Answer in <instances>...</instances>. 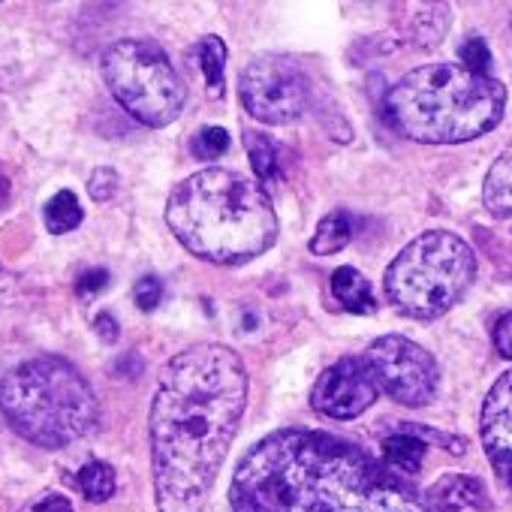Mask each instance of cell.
<instances>
[{
  "label": "cell",
  "mask_w": 512,
  "mask_h": 512,
  "mask_svg": "<svg viewBox=\"0 0 512 512\" xmlns=\"http://www.w3.org/2000/svg\"><path fill=\"white\" fill-rule=\"evenodd\" d=\"M247 407L235 350L196 344L160 371L148 431L157 512H202Z\"/></svg>",
  "instance_id": "6da1fadb"
},
{
  "label": "cell",
  "mask_w": 512,
  "mask_h": 512,
  "mask_svg": "<svg viewBox=\"0 0 512 512\" xmlns=\"http://www.w3.org/2000/svg\"><path fill=\"white\" fill-rule=\"evenodd\" d=\"M232 512H437L365 449L305 428L253 443L238 461Z\"/></svg>",
  "instance_id": "7a4b0ae2"
},
{
  "label": "cell",
  "mask_w": 512,
  "mask_h": 512,
  "mask_svg": "<svg viewBox=\"0 0 512 512\" xmlns=\"http://www.w3.org/2000/svg\"><path fill=\"white\" fill-rule=\"evenodd\" d=\"M166 223L193 256L217 266L247 263L278 238L269 193L232 169H202L175 184Z\"/></svg>",
  "instance_id": "3957f363"
},
{
  "label": "cell",
  "mask_w": 512,
  "mask_h": 512,
  "mask_svg": "<svg viewBox=\"0 0 512 512\" xmlns=\"http://www.w3.org/2000/svg\"><path fill=\"white\" fill-rule=\"evenodd\" d=\"M506 88L461 64H428L407 73L386 94L389 124L428 145H455L485 136L503 121Z\"/></svg>",
  "instance_id": "277c9868"
},
{
  "label": "cell",
  "mask_w": 512,
  "mask_h": 512,
  "mask_svg": "<svg viewBox=\"0 0 512 512\" xmlns=\"http://www.w3.org/2000/svg\"><path fill=\"white\" fill-rule=\"evenodd\" d=\"M0 413L28 443L64 449L94 431L100 407L82 371L46 353L0 377Z\"/></svg>",
  "instance_id": "5b68a950"
},
{
  "label": "cell",
  "mask_w": 512,
  "mask_h": 512,
  "mask_svg": "<svg viewBox=\"0 0 512 512\" xmlns=\"http://www.w3.org/2000/svg\"><path fill=\"white\" fill-rule=\"evenodd\" d=\"M476 278V256L467 241L455 232L431 229L413 238L386 269L383 287L389 302L413 317L434 320L443 317Z\"/></svg>",
  "instance_id": "8992f818"
},
{
  "label": "cell",
  "mask_w": 512,
  "mask_h": 512,
  "mask_svg": "<svg viewBox=\"0 0 512 512\" xmlns=\"http://www.w3.org/2000/svg\"><path fill=\"white\" fill-rule=\"evenodd\" d=\"M100 70L112 97L139 124L157 130L181 115L187 88L154 40L127 37L112 43L100 58Z\"/></svg>",
  "instance_id": "52a82bcc"
},
{
  "label": "cell",
  "mask_w": 512,
  "mask_h": 512,
  "mask_svg": "<svg viewBox=\"0 0 512 512\" xmlns=\"http://www.w3.org/2000/svg\"><path fill=\"white\" fill-rule=\"evenodd\" d=\"M311 85L290 58H256L241 73V103L263 124H293L305 115Z\"/></svg>",
  "instance_id": "ba28073f"
},
{
  "label": "cell",
  "mask_w": 512,
  "mask_h": 512,
  "mask_svg": "<svg viewBox=\"0 0 512 512\" xmlns=\"http://www.w3.org/2000/svg\"><path fill=\"white\" fill-rule=\"evenodd\" d=\"M377 386L404 407H425L440 383L434 356L404 335H383L365 353Z\"/></svg>",
  "instance_id": "9c48e42d"
},
{
  "label": "cell",
  "mask_w": 512,
  "mask_h": 512,
  "mask_svg": "<svg viewBox=\"0 0 512 512\" xmlns=\"http://www.w3.org/2000/svg\"><path fill=\"white\" fill-rule=\"evenodd\" d=\"M377 380L365 356H347L326 368L317 377V386L311 392L314 410L326 413L329 419H356L365 413L377 398Z\"/></svg>",
  "instance_id": "30bf717a"
},
{
  "label": "cell",
  "mask_w": 512,
  "mask_h": 512,
  "mask_svg": "<svg viewBox=\"0 0 512 512\" xmlns=\"http://www.w3.org/2000/svg\"><path fill=\"white\" fill-rule=\"evenodd\" d=\"M482 446L485 455L500 476V482L512 491V368L500 374L482 404Z\"/></svg>",
  "instance_id": "8fae6325"
},
{
  "label": "cell",
  "mask_w": 512,
  "mask_h": 512,
  "mask_svg": "<svg viewBox=\"0 0 512 512\" xmlns=\"http://www.w3.org/2000/svg\"><path fill=\"white\" fill-rule=\"evenodd\" d=\"M404 16H398V31L401 40L413 49H434L443 43L452 10L449 4H401L398 7Z\"/></svg>",
  "instance_id": "7c38bea8"
},
{
  "label": "cell",
  "mask_w": 512,
  "mask_h": 512,
  "mask_svg": "<svg viewBox=\"0 0 512 512\" xmlns=\"http://www.w3.org/2000/svg\"><path fill=\"white\" fill-rule=\"evenodd\" d=\"M431 500L440 509L458 512V509H491L488 491L476 476L464 473H446L431 485Z\"/></svg>",
  "instance_id": "4fadbf2b"
},
{
  "label": "cell",
  "mask_w": 512,
  "mask_h": 512,
  "mask_svg": "<svg viewBox=\"0 0 512 512\" xmlns=\"http://www.w3.org/2000/svg\"><path fill=\"white\" fill-rule=\"evenodd\" d=\"M482 202L491 217H497V220L512 217V148L503 151L491 163L485 184H482Z\"/></svg>",
  "instance_id": "5bb4252c"
},
{
  "label": "cell",
  "mask_w": 512,
  "mask_h": 512,
  "mask_svg": "<svg viewBox=\"0 0 512 512\" xmlns=\"http://www.w3.org/2000/svg\"><path fill=\"white\" fill-rule=\"evenodd\" d=\"M332 296L350 314L371 317L377 311V299H374V290H371L368 278L362 272H356L353 266H344V269H338L332 275Z\"/></svg>",
  "instance_id": "9a60e30c"
},
{
  "label": "cell",
  "mask_w": 512,
  "mask_h": 512,
  "mask_svg": "<svg viewBox=\"0 0 512 512\" xmlns=\"http://www.w3.org/2000/svg\"><path fill=\"white\" fill-rule=\"evenodd\" d=\"M425 449H428V443H425L422 437H416L404 422L395 428L392 437L383 440L386 467L395 470V473H419L422 458H425Z\"/></svg>",
  "instance_id": "2e32d148"
},
{
  "label": "cell",
  "mask_w": 512,
  "mask_h": 512,
  "mask_svg": "<svg viewBox=\"0 0 512 512\" xmlns=\"http://www.w3.org/2000/svg\"><path fill=\"white\" fill-rule=\"evenodd\" d=\"M244 148H247V157H250V166L256 172L263 184H275L281 178V154H278V145L256 133V130H247L244 133Z\"/></svg>",
  "instance_id": "e0dca14e"
},
{
  "label": "cell",
  "mask_w": 512,
  "mask_h": 512,
  "mask_svg": "<svg viewBox=\"0 0 512 512\" xmlns=\"http://www.w3.org/2000/svg\"><path fill=\"white\" fill-rule=\"evenodd\" d=\"M85 220L82 202L76 199L73 190H58L46 205H43V223L52 235H64L73 232L79 223Z\"/></svg>",
  "instance_id": "ac0fdd59"
},
{
  "label": "cell",
  "mask_w": 512,
  "mask_h": 512,
  "mask_svg": "<svg viewBox=\"0 0 512 512\" xmlns=\"http://www.w3.org/2000/svg\"><path fill=\"white\" fill-rule=\"evenodd\" d=\"M350 238H353V220H350V214L332 211L329 217L320 220V226H317V232H314V238H311L308 247L317 256H332V253L344 250L350 244Z\"/></svg>",
  "instance_id": "d6986e66"
},
{
  "label": "cell",
  "mask_w": 512,
  "mask_h": 512,
  "mask_svg": "<svg viewBox=\"0 0 512 512\" xmlns=\"http://www.w3.org/2000/svg\"><path fill=\"white\" fill-rule=\"evenodd\" d=\"M196 61H199L202 76H205L208 94L220 97L223 94V70H226V46H223V40L214 37V34L202 37L199 46H196Z\"/></svg>",
  "instance_id": "ffe728a7"
},
{
  "label": "cell",
  "mask_w": 512,
  "mask_h": 512,
  "mask_svg": "<svg viewBox=\"0 0 512 512\" xmlns=\"http://www.w3.org/2000/svg\"><path fill=\"white\" fill-rule=\"evenodd\" d=\"M76 482H79L85 500H91V503H106L115 494V470H112V464H106L100 458L88 461L79 470Z\"/></svg>",
  "instance_id": "44dd1931"
},
{
  "label": "cell",
  "mask_w": 512,
  "mask_h": 512,
  "mask_svg": "<svg viewBox=\"0 0 512 512\" xmlns=\"http://www.w3.org/2000/svg\"><path fill=\"white\" fill-rule=\"evenodd\" d=\"M190 151L199 157V160H217L220 154L229 151V133L223 127H202L193 142H190Z\"/></svg>",
  "instance_id": "7402d4cb"
},
{
  "label": "cell",
  "mask_w": 512,
  "mask_h": 512,
  "mask_svg": "<svg viewBox=\"0 0 512 512\" xmlns=\"http://www.w3.org/2000/svg\"><path fill=\"white\" fill-rule=\"evenodd\" d=\"M458 55H461V67L464 70H470L476 76H488V70H491V52H488V46H485L482 37H467L461 43Z\"/></svg>",
  "instance_id": "603a6c76"
},
{
  "label": "cell",
  "mask_w": 512,
  "mask_h": 512,
  "mask_svg": "<svg viewBox=\"0 0 512 512\" xmlns=\"http://www.w3.org/2000/svg\"><path fill=\"white\" fill-rule=\"evenodd\" d=\"M88 193H91L94 202H109L118 193V172L109 169V166L94 169L91 178H88Z\"/></svg>",
  "instance_id": "cb8c5ba5"
},
{
  "label": "cell",
  "mask_w": 512,
  "mask_h": 512,
  "mask_svg": "<svg viewBox=\"0 0 512 512\" xmlns=\"http://www.w3.org/2000/svg\"><path fill=\"white\" fill-rule=\"evenodd\" d=\"M109 272L106 269H88V272H82L79 275V281H76V296L82 299V302H91L94 296H100L106 287H109Z\"/></svg>",
  "instance_id": "d4e9b609"
},
{
  "label": "cell",
  "mask_w": 512,
  "mask_h": 512,
  "mask_svg": "<svg viewBox=\"0 0 512 512\" xmlns=\"http://www.w3.org/2000/svg\"><path fill=\"white\" fill-rule=\"evenodd\" d=\"M133 299H136V305H139L142 311H154V308L160 305V299H163V284H160V278L145 275V278L136 284Z\"/></svg>",
  "instance_id": "484cf974"
},
{
  "label": "cell",
  "mask_w": 512,
  "mask_h": 512,
  "mask_svg": "<svg viewBox=\"0 0 512 512\" xmlns=\"http://www.w3.org/2000/svg\"><path fill=\"white\" fill-rule=\"evenodd\" d=\"M494 347H497V353L500 356H506V359H512V311L509 314H503L497 323H494Z\"/></svg>",
  "instance_id": "4316f807"
},
{
  "label": "cell",
  "mask_w": 512,
  "mask_h": 512,
  "mask_svg": "<svg viewBox=\"0 0 512 512\" xmlns=\"http://www.w3.org/2000/svg\"><path fill=\"white\" fill-rule=\"evenodd\" d=\"M31 512H73V503H70L64 494L49 491V494H43V497L31 506Z\"/></svg>",
  "instance_id": "83f0119b"
},
{
  "label": "cell",
  "mask_w": 512,
  "mask_h": 512,
  "mask_svg": "<svg viewBox=\"0 0 512 512\" xmlns=\"http://www.w3.org/2000/svg\"><path fill=\"white\" fill-rule=\"evenodd\" d=\"M94 329H97V335H100V341H106V344H115L118 341V320L109 314V311H103L97 320H94Z\"/></svg>",
  "instance_id": "f1b7e54d"
},
{
  "label": "cell",
  "mask_w": 512,
  "mask_h": 512,
  "mask_svg": "<svg viewBox=\"0 0 512 512\" xmlns=\"http://www.w3.org/2000/svg\"><path fill=\"white\" fill-rule=\"evenodd\" d=\"M7 190H10V184H7V178L0 175V196H7Z\"/></svg>",
  "instance_id": "f546056e"
},
{
  "label": "cell",
  "mask_w": 512,
  "mask_h": 512,
  "mask_svg": "<svg viewBox=\"0 0 512 512\" xmlns=\"http://www.w3.org/2000/svg\"><path fill=\"white\" fill-rule=\"evenodd\" d=\"M25 512H31V509H25Z\"/></svg>",
  "instance_id": "4dcf8cb0"
}]
</instances>
